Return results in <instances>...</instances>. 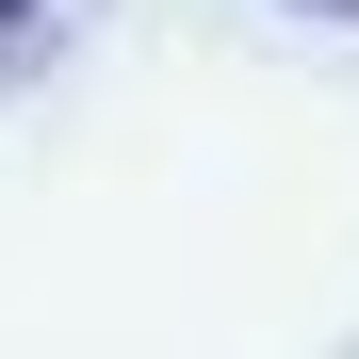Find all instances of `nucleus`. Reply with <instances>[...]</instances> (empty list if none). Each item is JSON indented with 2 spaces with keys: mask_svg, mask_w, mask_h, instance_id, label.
<instances>
[{
  "mask_svg": "<svg viewBox=\"0 0 359 359\" xmlns=\"http://www.w3.org/2000/svg\"><path fill=\"white\" fill-rule=\"evenodd\" d=\"M294 17H359V0H294Z\"/></svg>",
  "mask_w": 359,
  "mask_h": 359,
  "instance_id": "nucleus-1",
  "label": "nucleus"
},
{
  "mask_svg": "<svg viewBox=\"0 0 359 359\" xmlns=\"http://www.w3.org/2000/svg\"><path fill=\"white\" fill-rule=\"evenodd\" d=\"M0 17H33V0H0Z\"/></svg>",
  "mask_w": 359,
  "mask_h": 359,
  "instance_id": "nucleus-2",
  "label": "nucleus"
}]
</instances>
